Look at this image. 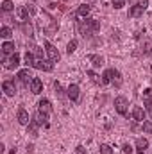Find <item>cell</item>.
I'll list each match as a JSON object with an SVG mask.
<instances>
[{
	"instance_id": "cell-1",
	"label": "cell",
	"mask_w": 152,
	"mask_h": 154,
	"mask_svg": "<svg viewBox=\"0 0 152 154\" xmlns=\"http://www.w3.org/2000/svg\"><path fill=\"white\" fill-rule=\"evenodd\" d=\"M100 29V23L97 22V20H91V18H86V20H82L81 23H79V31H81V34L86 38V36H91L93 32H97Z\"/></svg>"
},
{
	"instance_id": "cell-2",
	"label": "cell",
	"mask_w": 152,
	"mask_h": 154,
	"mask_svg": "<svg viewBox=\"0 0 152 154\" xmlns=\"http://www.w3.org/2000/svg\"><path fill=\"white\" fill-rule=\"evenodd\" d=\"M127 106H129V102H127V99L125 97H116L114 99V109H116V113L122 116H127Z\"/></svg>"
},
{
	"instance_id": "cell-3",
	"label": "cell",
	"mask_w": 152,
	"mask_h": 154,
	"mask_svg": "<svg viewBox=\"0 0 152 154\" xmlns=\"http://www.w3.org/2000/svg\"><path fill=\"white\" fill-rule=\"evenodd\" d=\"M32 66L38 68V70H43V72H52V70H54V63H52V61H47V59H43V57H36Z\"/></svg>"
},
{
	"instance_id": "cell-4",
	"label": "cell",
	"mask_w": 152,
	"mask_h": 154,
	"mask_svg": "<svg viewBox=\"0 0 152 154\" xmlns=\"http://www.w3.org/2000/svg\"><path fill=\"white\" fill-rule=\"evenodd\" d=\"M4 65H5V68L7 70H14V68H18V65H20V54H11L9 57H4Z\"/></svg>"
},
{
	"instance_id": "cell-5",
	"label": "cell",
	"mask_w": 152,
	"mask_h": 154,
	"mask_svg": "<svg viewBox=\"0 0 152 154\" xmlns=\"http://www.w3.org/2000/svg\"><path fill=\"white\" fill-rule=\"evenodd\" d=\"M45 48H47V54H48L50 61H52V63H57V61H59V57H61L59 50H57L52 43H48V41H45Z\"/></svg>"
},
{
	"instance_id": "cell-6",
	"label": "cell",
	"mask_w": 152,
	"mask_h": 154,
	"mask_svg": "<svg viewBox=\"0 0 152 154\" xmlns=\"http://www.w3.org/2000/svg\"><path fill=\"white\" fill-rule=\"evenodd\" d=\"M2 90L7 97H14L16 95V86H14V81H4L2 82Z\"/></svg>"
},
{
	"instance_id": "cell-7",
	"label": "cell",
	"mask_w": 152,
	"mask_h": 154,
	"mask_svg": "<svg viewBox=\"0 0 152 154\" xmlns=\"http://www.w3.org/2000/svg\"><path fill=\"white\" fill-rule=\"evenodd\" d=\"M18 81H20L23 86H29V84H31V81H32V75H31L29 68H27V70H20V72H18Z\"/></svg>"
},
{
	"instance_id": "cell-8",
	"label": "cell",
	"mask_w": 152,
	"mask_h": 154,
	"mask_svg": "<svg viewBox=\"0 0 152 154\" xmlns=\"http://www.w3.org/2000/svg\"><path fill=\"white\" fill-rule=\"evenodd\" d=\"M31 91L34 93V95H38V93H41L43 91V82H41V79L39 77H32V81H31Z\"/></svg>"
},
{
	"instance_id": "cell-9",
	"label": "cell",
	"mask_w": 152,
	"mask_h": 154,
	"mask_svg": "<svg viewBox=\"0 0 152 154\" xmlns=\"http://www.w3.org/2000/svg\"><path fill=\"white\" fill-rule=\"evenodd\" d=\"M149 149V140L147 138H138L136 140V154H145Z\"/></svg>"
},
{
	"instance_id": "cell-10",
	"label": "cell",
	"mask_w": 152,
	"mask_h": 154,
	"mask_svg": "<svg viewBox=\"0 0 152 154\" xmlns=\"http://www.w3.org/2000/svg\"><path fill=\"white\" fill-rule=\"evenodd\" d=\"M16 120H18L22 125H29V124H31V120H29V113H27L23 108L18 109V113H16Z\"/></svg>"
},
{
	"instance_id": "cell-11",
	"label": "cell",
	"mask_w": 152,
	"mask_h": 154,
	"mask_svg": "<svg viewBox=\"0 0 152 154\" xmlns=\"http://www.w3.org/2000/svg\"><path fill=\"white\" fill-rule=\"evenodd\" d=\"M143 97H145V106H147V113L152 116V90L147 88L143 91Z\"/></svg>"
},
{
	"instance_id": "cell-12",
	"label": "cell",
	"mask_w": 152,
	"mask_h": 154,
	"mask_svg": "<svg viewBox=\"0 0 152 154\" xmlns=\"http://www.w3.org/2000/svg\"><path fill=\"white\" fill-rule=\"evenodd\" d=\"M66 91H68V99H70L72 102H77V100H79V86H77V84H70Z\"/></svg>"
},
{
	"instance_id": "cell-13",
	"label": "cell",
	"mask_w": 152,
	"mask_h": 154,
	"mask_svg": "<svg viewBox=\"0 0 152 154\" xmlns=\"http://www.w3.org/2000/svg\"><path fill=\"white\" fill-rule=\"evenodd\" d=\"M34 122H36L38 125H48V115L43 113V111H38V113L34 115Z\"/></svg>"
},
{
	"instance_id": "cell-14",
	"label": "cell",
	"mask_w": 152,
	"mask_h": 154,
	"mask_svg": "<svg viewBox=\"0 0 152 154\" xmlns=\"http://www.w3.org/2000/svg\"><path fill=\"white\" fill-rule=\"evenodd\" d=\"M16 16H18V20L23 23V22H27L29 20V11H27V7H16Z\"/></svg>"
},
{
	"instance_id": "cell-15",
	"label": "cell",
	"mask_w": 152,
	"mask_h": 154,
	"mask_svg": "<svg viewBox=\"0 0 152 154\" xmlns=\"http://www.w3.org/2000/svg\"><path fill=\"white\" fill-rule=\"evenodd\" d=\"M38 106H39V111H43V113H47V115L52 111V104H50L48 99H41L38 102Z\"/></svg>"
},
{
	"instance_id": "cell-16",
	"label": "cell",
	"mask_w": 152,
	"mask_h": 154,
	"mask_svg": "<svg viewBox=\"0 0 152 154\" xmlns=\"http://www.w3.org/2000/svg\"><path fill=\"white\" fill-rule=\"evenodd\" d=\"M132 118H134L136 122H143V120H145V111H143L140 106H134V109H132Z\"/></svg>"
},
{
	"instance_id": "cell-17",
	"label": "cell",
	"mask_w": 152,
	"mask_h": 154,
	"mask_svg": "<svg viewBox=\"0 0 152 154\" xmlns=\"http://www.w3.org/2000/svg\"><path fill=\"white\" fill-rule=\"evenodd\" d=\"M7 54H14V43H13V41H5V43L2 45V56L5 57Z\"/></svg>"
},
{
	"instance_id": "cell-18",
	"label": "cell",
	"mask_w": 152,
	"mask_h": 154,
	"mask_svg": "<svg viewBox=\"0 0 152 154\" xmlns=\"http://www.w3.org/2000/svg\"><path fill=\"white\" fill-rule=\"evenodd\" d=\"M88 59H90V61L93 63V66H97V68L104 65V57H102V56H95V54H91V56H88Z\"/></svg>"
},
{
	"instance_id": "cell-19",
	"label": "cell",
	"mask_w": 152,
	"mask_h": 154,
	"mask_svg": "<svg viewBox=\"0 0 152 154\" xmlns=\"http://www.w3.org/2000/svg\"><path fill=\"white\" fill-rule=\"evenodd\" d=\"M90 11H91V7H90L88 4H82V5H79L77 14H79V16H82V18H86V16L90 14Z\"/></svg>"
},
{
	"instance_id": "cell-20",
	"label": "cell",
	"mask_w": 152,
	"mask_h": 154,
	"mask_svg": "<svg viewBox=\"0 0 152 154\" xmlns=\"http://www.w3.org/2000/svg\"><path fill=\"white\" fill-rule=\"evenodd\" d=\"M143 11H145L143 7H140V5H132V7H131V11H129V14H131V16H134V18H140V16L143 14Z\"/></svg>"
},
{
	"instance_id": "cell-21",
	"label": "cell",
	"mask_w": 152,
	"mask_h": 154,
	"mask_svg": "<svg viewBox=\"0 0 152 154\" xmlns=\"http://www.w3.org/2000/svg\"><path fill=\"white\" fill-rule=\"evenodd\" d=\"M109 82H113V68H108L102 75V84H109Z\"/></svg>"
},
{
	"instance_id": "cell-22",
	"label": "cell",
	"mask_w": 152,
	"mask_h": 154,
	"mask_svg": "<svg viewBox=\"0 0 152 154\" xmlns=\"http://www.w3.org/2000/svg\"><path fill=\"white\" fill-rule=\"evenodd\" d=\"M13 9H14V4H13L11 0H4V2H2V11H4V13H11Z\"/></svg>"
},
{
	"instance_id": "cell-23",
	"label": "cell",
	"mask_w": 152,
	"mask_h": 154,
	"mask_svg": "<svg viewBox=\"0 0 152 154\" xmlns=\"http://www.w3.org/2000/svg\"><path fill=\"white\" fill-rule=\"evenodd\" d=\"M113 84L116 88H120L122 86V75H120V72L118 70H114L113 68Z\"/></svg>"
},
{
	"instance_id": "cell-24",
	"label": "cell",
	"mask_w": 152,
	"mask_h": 154,
	"mask_svg": "<svg viewBox=\"0 0 152 154\" xmlns=\"http://www.w3.org/2000/svg\"><path fill=\"white\" fill-rule=\"evenodd\" d=\"M22 29H23V32H25L27 36H32V34H34V29H32V25H31L29 22H23V23H22Z\"/></svg>"
},
{
	"instance_id": "cell-25",
	"label": "cell",
	"mask_w": 152,
	"mask_h": 154,
	"mask_svg": "<svg viewBox=\"0 0 152 154\" xmlns=\"http://www.w3.org/2000/svg\"><path fill=\"white\" fill-rule=\"evenodd\" d=\"M0 36H2L4 39H9L11 36H13V31H11L9 27H5V25H4V27L0 29Z\"/></svg>"
},
{
	"instance_id": "cell-26",
	"label": "cell",
	"mask_w": 152,
	"mask_h": 154,
	"mask_svg": "<svg viewBox=\"0 0 152 154\" xmlns=\"http://www.w3.org/2000/svg\"><path fill=\"white\" fill-rule=\"evenodd\" d=\"M29 131H31V134H32V136H38V124H36L34 120L29 124Z\"/></svg>"
},
{
	"instance_id": "cell-27",
	"label": "cell",
	"mask_w": 152,
	"mask_h": 154,
	"mask_svg": "<svg viewBox=\"0 0 152 154\" xmlns=\"http://www.w3.org/2000/svg\"><path fill=\"white\" fill-rule=\"evenodd\" d=\"M100 154H113L111 145H108V143H102V145H100Z\"/></svg>"
},
{
	"instance_id": "cell-28",
	"label": "cell",
	"mask_w": 152,
	"mask_h": 154,
	"mask_svg": "<svg viewBox=\"0 0 152 154\" xmlns=\"http://www.w3.org/2000/svg\"><path fill=\"white\" fill-rule=\"evenodd\" d=\"M25 65H27V66H32V65H34V56H32L31 52L25 54Z\"/></svg>"
},
{
	"instance_id": "cell-29",
	"label": "cell",
	"mask_w": 152,
	"mask_h": 154,
	"mask_svg": "<svg viewBox=\"0 0 152 154\" xmlns=\"http://www.w3.org/2000/svg\"><path fill=\"white\" fill-rule=\"evenodd\" d=\"M75 48H77V41H75V39H72V41L68 43V47H66V52H68V54H72V52H75Z\"/></svg>"
},
{
	"instance_id": "cell-30",
	"label": "cell",
	"mask_w": 152,
	"mask_h": 154,
	"mask_svg": "<svg viewBox=\"0 0 152 154\" xmlns=\"http://www.w3.org/2000/svg\"><path fill=\"white\" fill-rule=\"evenodd\" d=\"M143 131H145L147 134H152V124L149 122V120H145V122H143Z\"/></svg>"
},
{
	"instance_id": "cell-31",
	"label": "cell",
	"mask_w": 152,
	"mask_h": 154,
	"mask_svg": "<svg viewBox=\"0 0 152 154\" xmlns=\"http://www.w3.org/2000/svg\"><path fill=\"white\" fill-rule=\"evenodd\" d=\"M88 77H91V81H93V82H102V81L99 79V75H97L93 70H88Z\"/></svg>"
},
{
	"instance_id": "cell-32",
	"label": "cell",
	"mask_w": 152,
	"mask_h": 154,
	"mask_svg": "<svg viewBox=\"0 0 152 154\" xmlns=\"http://www.w3.org/2000/svg\"><path fill=\"white\" fill-rule=\"evenodd\" d=\"M125 5V0H113V7L114 9H122Z\"/></svg>"
},
{
	"instance_id": "cell-33",
	"label": "cell",
	"mask_w": 152,
	"mask_h": 154,
	"mask_svg": "<svg viewBox=\"0 0 152 154\" xmlns=\"http://www.w3.org/2000/svg\"><path fill=\"white\" fill-rule=\"evenodd\" d=\"M122 151H123L125 154H131V152H132V147H131V143H123V145H122Z\"/></svg>"
},
{
	"instance_id": "cell-34",
	"label": "cell",
	"mask_w": 152,
	"mask_h": 154,
	"mask_svg": "<svg viewBox=\"0 0 152 154\" xmlns=\"http://www.w3.org/2000/svg\"><path fill=\"white\" fill-rule=\"evenodd\" d=\"M75 154H88V152H86V149H84L82 145H77L75 147Z\"/></svg>"
},
{
	"instance_id": "cell-35",
	"label": "cell",
	"mask_w": 152,
	"mask_h": 154,
	"mask_svg": "<svg viewBox=\"0 0 152 154\" xmlns=\"http://www.w3.org/2000/svg\"><path fill=\"white\" fill-rule=\"evenodd\" d=\"M138 5L143 7V9H147L149 7V0H138Z\"/></svg>"
},
{
	"instance_id": "cell-36",
	"label": "cell",
	"mask_w": 152,
	"mask_h": 154,
	"mask_svg": "<svg viewBox=\"0 0 152 154\" xmlns=\"http://www.w3.org/2000/svg\"><path fill=\"white\" fill-rule=\"evenodd\" d=\"M27 11H29V14H31V16H34V14H36V7H34V5H29V7H27Z\"/></svg>"
},
{
	"instance_id": "cell-37",
	"label": "cell",
	"mask_w": 152,
	"mask_h": 154,
	"mask_svg": "<svg viewBox=\"0 0 152 154\" xmlns=\"http://www.w3.org/2000/svg\"><path fill=\"white\" fill-rule=\"evenodd\" d=\"M27 152H31V154L34 152V145H29V147H27Z\"/></svg>"
}]
</instances>
